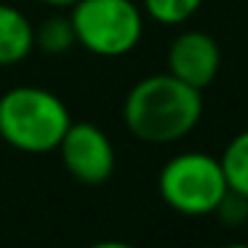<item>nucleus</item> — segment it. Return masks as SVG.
I'll return each mask as SVG.
<instances>
[{
    "label": "nucleus",
    "instance_id": "nucleus-1",
    "mask_svg": "<svg viewBox=\"0 0 248 248\" xmlns=\"http://www.w3.org/2000/svg\"><path fill=\"white\" fill-rule=\"evenodd\" d=\"M203 115L200 91L171 72L141 78L123 102V123L144 144H171L192 134Z\"/></svg>",
    "mask_w": 248,
    "mask_h": 248
},
{
    "label": "nucleus",
    "instance_id": "nucleus-2",
    "mask_svg": "<svg viewBox=\"0 0 248 248\" xmlns=\"http://www.w3.org/2000/svg\"><path fill=\"white\" fill-rule=\"evenodd\" d=\"M70 123L67 104L48 88L16 86L0 96V139L19 152H54Z\"/></svg>",
    "mask_w": 248,
    "mask_h": 248
},
{
    "label": "nucleus",
    "instance_id": "nucleus-3",
    "mask_svg": "<svg viewBox=\"0 0 248 248\" xmlns=\"http://www.w3.org/2000/svg\"><path fill=\"white\" fill-rule=\"evenodd\" d=\"M163 203L182 216H211L230 192L219 157L208 152H182L157 176Z\"/></svg>",
    "mask_w": 248,
    "mask_h": 248
},
{
    "label": "nucleus",
    "instance_id": "nucleus-4",
    "mask_svg": "<svg viewBox=\"0 0 248 248\" xmlns=\"http://www.w3.org/2000/svg\"><path fill=\"white\" fill-rule=\"evenodd\" d=\"M70 22L75 43L107 59L134 51L144 32V16L134 0H75Z\"/></svg>",
    "mask_w": 248,
    "mask_h": 248
},
{
    "label": "nucleus",
    "instance_id": "nucleus-5",
    "mask_svg": "<svg viewBox=\"0 0 248 248\" xmlns=\"http://www.w3.org/2000/svg\"><path fill=\"white\" fill-rule=\"evenodd\" d=\"M56 150L67 173L86 187L104 184L115 171V147L109 136L93 123H70Z\"/></svg>",
    "mask_w": 248,
    "mask_h": 248
},
{
    "label": "nucleus",
    "instance_id": "nucleus-6",
    "mask_svg": "<svg viewBox=\"0 0 248 248\" xmlns=\"http://www.w3.org/2000/svg\"><path fill=\"white\" fill-rule=\"evenodd\" d=\"M219 67V43L203 30H187V32L176 35V40L168 46V72L198 91L208 88L216 80Z\"/></svg>",
    "mask_w": 248,
    "mask_h": 248
},
{
    "label": "nucleus",
    "instance_id": "nucleus-7",
    "mask_svg": "<svg viewBox=\"0 0 248 248\" xmlns=\"http://www.w3.org/2000/svg\"><path fill=\"white\" fill-rule=\"evenodd\" d=\"M35 48V27L19 8L0 3V67L24 62Z\"/></svg>",
    "mask_w": 248,
    "mask_h": 248
},
{
    "label": "nucleus",
    "instance_id": "nucleus-8",
    "mask_svg": "<svg viewBox=\"0 0 248 248\" xmlns=\"http://www.w3.org/2000/svg\"><path fill=\"white\" fill-rule=\"evenodd\" d=\"M219 163L221 171H224L227 187L248 198V131H240L237 136H232L230 144L221 152Z\"/></svg>",
    "mask_w": 248,
    "mask_h": 248
},
{
    "label": "nucleus",
    "instance_id": "nucleus-9",
    "mask_svg": "<svg viewBox=\"0 0 248 248\" xmlns=\"http://www.w3.org/2000/svg\"><path fill=\"white\" fill-rule=\"evenodd\" d=\"M75 46V30L70 16H51L35 30V48L46 51L51 56H59Z\"/></svg>",
    "mask_w": 248,
    "mask_h": 248
},
{
    "label": "nucleus",
    "instance_id": "nucleus-10",
    "mask_svg": "<svg viewBox=\"0 0 248 248\" xmlns=\"http://www.w3.org/2000/svg\"><path fill=\"white\" fill-rule=\"evenodd\" d=\"M200 6H203V0H144V11L150 14V19H155L157 24H166V27L189 22Z\"/></svg>",
    "mask_w": 248,
    "mask_h": 248
},
{
    "label": "nucleus",
    "instance_id": "nucleus-11",
    "mask_svg": "<svg viewBox=\"0 0 248 248\" xmlns=\"http://www.w3.org/2000/svg\"><path fill=\"white\" fill-rule=\"evenodd\" d=\"M216 216L221 221H227L230 227H240L248 219V198H243V195L230 189L224 195V200L219 203V208H216Z\"/></svg>",
    "mask_w": 248,
    "mask_h": 248
},
{
    "label": "nucleus",
    "instance_id": "nucleus-12",
    "mask_svg": "<svg viewBox=\"0 0 248 248\" xmlns=\"http://www.w3.org/2000/svg\"><path fill=\"white\" fill-rule=\"evenodd\" d=\"M40 3H46V6H54V8H64V6H72L75 0H40Z\"/></svg>",
    "mask_w": 248,
    "mask_h": 248
}]
</instances>
